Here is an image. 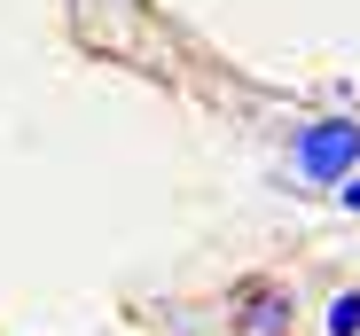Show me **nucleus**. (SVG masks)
<instances>
[{
  "instance_id": "f257e3e1",
  "label": "nucleus",
  "mask_w": 360,
  "mask_h": 336,
  "mask_svg": "<svg viewBox=\"0 0 360 336\" xmlns=\"http://www.w3.org/2000/svg\"><path fill=\"white\" fill-rule=\"evenodd\" d=\"M290 164H297V180H314V188H345L360 173V118H321L290 141Z\"/></svg>"
},
{
  "instance_id": "f03ea898",
  "label": "nucleus",
  "mask_w": 360,
  "mask_h": 336,
  "mask_svg": "<svg viewBox=\"0 0 360 336\" xmlns=\"http://www.w3.org/2000/svg\"><path fill=\"white\" fill-rule=\"evenodd\" d=\"M290 321H297V305H290L282 282H243L235 290V336H290Z\"/></svg>"
},
{
  "instance_id": "7ed1b4c3",
  "label": "nucleus",
  "mask_w": 360,
  "mask_h": 336,
  "mask_svg": "<svg viewBox=\"0 0 360 336\" xmlns=\"http://www.w3.org/2000/svg\"><path fill=\"white\" fill-rule=\"evenodd\" d=\"M321 336H360V290H337V297H329Z\"/></svg>"
},
{
  "instance_id": "20e7f679",
  "label": "nucleus",
  "mask_w": 360,
  "mask_h": 336,
  "mask_svg": "<svg viewBox=\"0 0 360 336\" xmlns=\"http://www.w3.org/2000/svg\"><path fill=\"white\" fill-rule=\"evenodd\" d=\"M337 196H345V211H360V173H352V180H345Z\"/></svg>"
}]
</instances>
